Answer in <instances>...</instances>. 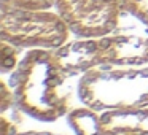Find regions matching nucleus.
I'll return each instance as SVG.
<instances>
[{
    "instance_id": "nucleus-1",
    "label": "nucleus",
    "mask_w": 148,
    "mask_h": 135,
    "mask_svg": "<svg viewBox=\"0 0 148 135\" xmlns=\"http://www.w3.org/2000/svg\"><path fill=\"white\" fill-rule=\"evenodd\" d=\"M14 99L24 113L45 122L69 110L64 87V62L46 49H32L21 61L13 78Z\"/></svg>"
},
{
    "instance_id": "nucleus-2",
    "label": "nucleus",
    "mask_w": 148,
    "mask_h": 135,
    "mask_svg": "<svg viewBox=\"0 0 148 135\" xmlns=\"http://www.w3.org/2000/svg\"><path fill=\"white\" fill-rule=\"evenodd\" d=\"M67 26L53 14H11L2 18V40L18 46L59 48L65 43Z\"/></svg>"
},
{
    "instance_id": "nucleus-5",
    "label": "nucleus",
    "mask_w": 148,
    "mask_h": 135,
    "mask_svg": "<svg viewBox=\"0 0 148 135\" xmlns=\"http://www.w3.org/2000/svg\"><path fill=\"white\" fill-rule=\"evenodd\" d=\"M53 0H11V3L14 5H21V7H26L29 10H37V8H46L51 5Z\"/></svg>"
},
{
    "instance_id": "nucleus-6",
    "label": "nucleus",
    "mask_w": 148,
    "mask_h": 135,
    "mask_svg": "<svg viewBox=\"0 0 148 135\" xmlns=\"http://www.w3.org/2000/svg\"><path fill=\"white\" fill-rule=\"evenodd\" d=\"M123 135H140V134H134V132H131V134H123Z\"/></svg>"
},
{
    "instance_id": "nucleus-4",
    "label": "nucleus",
    "mask_w": 148,
    "mask_h": 135,
    "mask_svg": "<svg viewBox=\"0 0 148 135\" xmlns=\"http://www.w3.org/2000/svg\"><path fill=\"white\" fill-rule=\"evenodd\" d=\"M129 7L143 22L148 24V0H129Z\"/></svg>"
},
{
    "instance_id": "nucleus-3",
    "label": "nucleus",
    "mask_w": 148,
    "mask_h": 135,
    "mask_svg": "<svg viewBox=\"0 0 148 135\" xmlns=\"http://www.w3.org/2000/svg\"><path fill=\"white\" fill-rule=\"evenodd\" d=\"M14 64H16V52H14L13 46H8L3 42V46H2V68L8 70V68L14 67Z\"/></svg>"
}]
</instances>
